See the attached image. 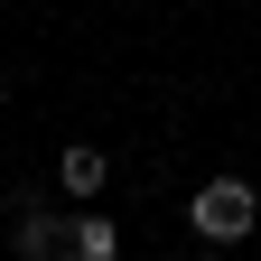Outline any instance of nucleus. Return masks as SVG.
I'll return each instance as SVG.
<instances>
[{
  "label": "nucleus",
  "instance_id": "1",
  "mask_svg": "<svg viewBox=\"0 0 261 261\" xmlns=\"http://www.w3.org/2000/svg\"><path fill=\"white\" fill-rule=\"evenodd\" d=\"M187 224H196V243L233 252L252 224H261V187H252V177H205V187L187 196Z\"/></svg>",
  "mask_w": 261,
  "mask_h": 261
},
{
  "label": "nucleus",
  "instance_id": "2",
  "mask_svg": "<svg viewBox=\"0 0 261 261\" xmlns=\"http://www.w3.org/2000/svg\"><path fill=\"white\" fill-rule=\"evenodd\" d=\"M65 243H75V215H56V205H19V261H65Z\"/></svg>",
  "mask_w": 261,
  "mask_h": 261
},
{
  "label": "nucleus",
  "instance_id": "3",
  "mask_svg": "<svg viewBox=\"0 0 261 261\" xmlns=\"http://www.w3.org/2000/svg\"><path fill=\"white\" fill-rule=\"evenodd\" d=\"M56 187H65V196H75V205H93V196H103V187H112V159H103V149H93V140H75V149H65V159H56Z\"/></svg>",
  "mask_w": 261,
  "mask_h": 261
},
{
  "label": "nucleus",
  "instance_id": "4",
  "mask_svg": "<svg viewBox=\"0 0 261 261\" xmlns=\"http://www.w3.org/2000/svg\"><path fill=\"white\" fill-rule=\"evenodd\" d=\"M65 261H121V224H112V215H75V243H65Z\"/></svg>",
  "mask_w": 261,
  "mask_h": 261
},
{
  "label": "nucleus",
  "instance_id": "5",
  "mask_svg": "<svg viewBox=\"0 0 261 261\" xmlns=\"http://www.w3.org/2000/svg\"><path fill=\"white\" fill-rule=\"evenodd\" d=\"M205 261H224V252H215V243H205Z\"/></svg>",
  "mask_w": 261,
  "mask_h": 261
},
{
  "label": "nucleus",
  "instance_id": "6",
  "mask_svg": "<svg viewBox=\"0 0 261 261\" xmlns=\"http://www.w3.org/2000/svg\"><path fill=\"white\" fill-rule=\"evenodd\" d=\"M0 103H10V84H0Z\"/></svg>",
  "mask_w": 261,
  "mask_h": 261
},
{
  "label": "nucleus",
  "instance_id": "7",
  "mask_svg": "<svg viewBox=\"0 0 261 261\" xmlns=\"http://www.w3.org/2000/svg\"><path fill=\"white\" fill-rule=\"evenodd\" d=\"M10 261H19V252H10Z\"/></svg>",
  "mask_w": 261,
  "mask_h": 261
}]
</instances>
